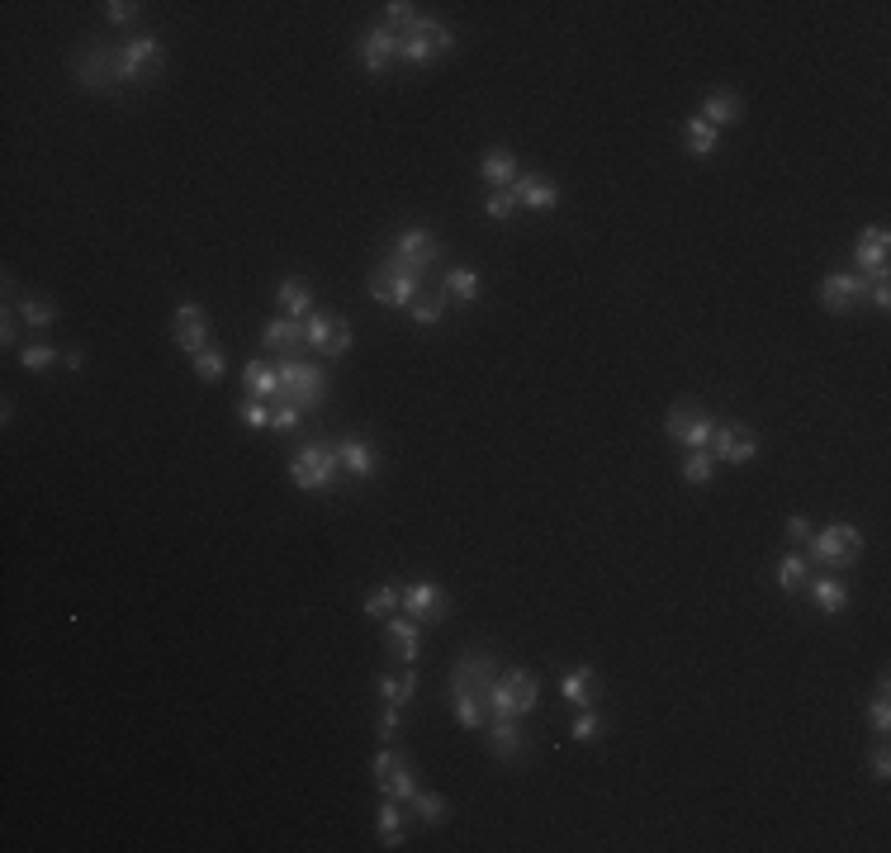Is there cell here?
<instances>
[{
    "label": "cell",
    "instance_id": "32",
    "mask_svg": "<svg viewBox=\"0 0 891 853\" xmlns=\"http://www.w3.org/2000/svg\"><path fill=\"white\" fill-rule=\"evenodd\" d=\"M683 147H688L692 157H711L721 147V128H711L702 114H692L688 124H683Z\"/></svg>",
    "mask_w": 891,
    "mask_h": 853
},
{
    "label": "cell",
    "instance_id": "10",
    "mask_svg": "<svg viewBox=\"0 0 891 853\" xmlns=\"http://www.w3.org/2000/svg\"><path fill=\"white\" fill-rule=\"evenodd\" d=\"M162 72H166V53L152 34L119 43V81L124 86H152V81H162Z\"/></svg>",
    "mask_w": 891,
    "mask_h": 853
},
{
    "label": "cell",
    "instance_id": "23",
    "mask_svg": "<svg viewBox=\"0 0 891 853\" xmlns=\"http://www.w3.org/2000/svg\"><path fill=\"white\" fill-rule=\"evenodd\" d=\"M337 455H342V474H351V479H375L380 474V451L370 441H361V436H342Z\"/></svg>",
    "mask_w": 891,
    "mask_h": 853
},
{
    "label": "cell",
    "instance_id": "40",
    "mask_svg": "<svg viewBox=\"0 0 891 853\" xmlns=\"http://www.w3.org/2000/svg\"><path fill=\"white\" fill-rule=\"evenodd\" d=\"M569 735H574L579 745H593V740H602V735H607V721H602V711H598V707H583L579 716H574Z\"/></svg>",
    "mask_w": 891,
    "mask_h": 853
},
{
    "label": "cell",
    "instance_id": "34",
    "mask_svg": "<svg viewBox=\"0 0 891 853\" xmlns=\"http://www.w3.org/2000/svg\"><path fill=\"white\" fill-rule=\"evenodd\" d=\"M408 811H413V816H418L422 825H432V830H437V825H446V820L455 816L451 801L441 797V792H422V787H418V797L408 801Z\"/></svg>",
    "mask_w": 891,
    "mask_h": 853
},
{
    "label": "cell",
    "instance_id": "19",
    "mask_svg": "<svg viewBox=\"0 0 891 853\" xmlns=\"http://www.w3.org/2000/svg\"><path fill=\"white\" fill-rule=\"evenodd\" d=\"M508 195L517 200V209H536V214L560 209V185L550 181V176H536V171H522V176L508 185Z\"/></svg>",
    "mask_w": 891,
    "mask_h": 853
},
{
    "label": "cell",
    "instance_id": "46",
    "mask_svg": "<svg viewBox=\"0 0 891 853\" xmlns=\"http://www.w3.org/2000/svg\"><path fill=\"white\" fill-rule=\"evenodd\" d=\"M105 19H110V24H138V19H143V5H138V0H105Z\"/></svg>",
    "mask_w": 891,
    "mask_h": 853
},
{
    "label": "cell",
    "instance_id": "33",
    "mask_svg": "<svg viewBox=\"0 0 891 853\" xmlns=\"http://www.w3.org/2000/svg\"><path fill=\"white\" fill-rule=\"evenodd\" d=\"M806 579H811V564H806V555H792V550H787V555L773 564V583H778L782 593H801Z\"/></svg>",
    "mask_w": 891,
    "mask_h": 853
},
{
    "label": "cell",
    "instance_id": "29",
    "mask_svg": "<svg viewBox=\"0 0 891 853\" xmlns=\"http://www.w3.org/2000/svg\"><path fill=\"white\" fill-rule=\"evenodd\" d=\"M275 304H280V318H309V313H313V294H309L304 280H280Z\"/></svg>",
    "mask_w": 891,
    "mask_h": 853
},
{
    "label": "cell",
    "instance_id": "1",
    "mask_svg": "<svg viewBox=\"0 0 891 853\" xmlns=\"http://www.w3.org/2000/svg\"><path fill=\"white\" fill-rule=\"evenodd\" d=\"M498 678V659L489 650H465L451 664V711L465 730H484L489 726V688Z\"/></svg>",
    "mask_w": 891,
    "mask_h": 853
},
{
    "label": "cell",
    "instance_id": "6",
    "mask_svg": "<svg viewBox=\"0 0 891 853\" xmlns=\"http://www.w3.org/2000/svg\"><path fill=\"white\" fill-rule=\"evenodd\" d=\"M365 290H370V299H375V304H389V309H408V304H413V299L422 294V275L413 271V266H403L399 256L389 252L380 266L370 271Z\"/></svg>",
    "mask_w": 891,
    "mask_h": 853
},
{
    "label": "cell",
    "instance_id": "24",
    "mask_svg": "<svg viewBox=\"0 0 891 853\" xmlns=\"http://www.w3.org/2000/svg\"><path fill=\"white\" fill-rule=\"evenodd\" d=\"M560 697L564 702H574V707H598V697H602V678L598 669H588V664H579V669H569L560 678Z\"/></svg>",
    "mask_w": 891,
    "mask_h": 853
},
{
    "label": "cell",
    "instance_id": "47",
    "mask_svg": "<svg viewBox=\"0 0 891 853\" xmlns=\"http://www.w3.org/2000/svg\"><path fill=\"white\" fill-rule=\"evenodd\" d=\"M484 214H489V218H498V223H503V218H512V214H517V200H512L508 190H493L489 200H484Z\"/></svg>",
    "mask_w": 891,
    "mask_h": 853
},
{
    "label": "cell",
    "instance_id": "27",
    "mask_svg": "<svg viewBox=\"0 0 891 853\" xmlns=\"http://www.w3.org/2000/svg\"><path fill=\"white\" fill-rule=\"evenodd\" d=\"M304 346V318H271L261 327V351H299Z\"/></svg>",
    "mask_w": 891,
    "mask_h": 853
},
{
    "label": "cell",
    "instance_id": "54",
    "mask_svg": "<svg viewBox=\"0 0 891 853\" xmlns=\"http://www.w3.org/2000/svg\"><path fill=\"white\" fill-rule=\"evenodd\" d=\"M811 522H806V517H787V536H792V541H806V536H811Z\"/></svg>",
    "mask_w": 891,
    "mask_h": 853
},
{
    "label": "cell",
    "instance_id": "28",
    "mask_svg": "<svg viewBox=\"0 0 891 853\" xmlns=\"http://www.w3.org/2000/svg\"><path fill=\"white\" fill-rule=\"evenodd\" d=\"M745 114V100L735 91H711L707 100H702V119H707L711 128H726V124H735Z\"/></svg>",
    "mask_w": 891,
    "mask_h": 853
},
{
    "label": "cell",
    "instance_id": "42",
    "mask_svg": "<svg viewBox=\"0 0 891 853\" xmlns=\"http://www.w3.org/2000/svg\"><path fill=\"white\" fill-rule=\"evenodd\" d=\"M190 361H195V375H200L204 384H214V380H223V370H228V361H223V346H204L200 356H190Z\"/></svg>",
    "mask_w": 891,
    "mask_h": 853
},
{
    "label": "cell",
    "instance_id": "3",
    "mask_svg": "<svg viewBox=\"0 0 891 853\" xmlns=\"http://www.w3.org/2000/svg\"><path fill=\"white\" fill-rule=\"evenodd\" d=\"M275 380H280V399H290L299 413H323L328 408V370L318 361L285 356L275 365Z\"/></svg>",
    "mask_w": 891,
    "mask_h": 853
},
{
    "label": "cell",
    "instance_id": "12",
    "mask_svg": "<svg viewBox=\"0 0 891 853\" xmlns=\"http://www.w3.org/2000/svg\"><path fill=\"white\" fill-rule=\"evenodd\" d=\"M820 304H825V313H835V318H849V313L863 304V294H868V275H858V271H830L825 280H820Z\"/></svg>",
    "mask_w": 891,
    "mask_h": 853
},
{
    "label": "cell",
    "instance_id": "20",
    "mask_svg": "<svg viewBox=\"0 0 891 853\" xmlns=\"http://www.w3.org/2000/svg\"><path fill=\"white\" fill-rule=\"evenodd\" d=\"M887 247H891V233L882 228V223L863 228V233H858V242H854V271L868 275V280L887 275Z\"/></svg>",
    "mask_w": 891,
    "mask_h": 853
},
{
    "label": "cell",
    "instance_id": "22",
    "mask_svg": "<svg viewBox=\"0 0 891 853\" xmlns=\"http://www.w3.org/2000/svg\"><path fill=\"white\" fill-rule=\"evenodd\" d=\"M384 645H389V654H394V659L413 664V659L422 654V621L394 612V617L384 621Z\"/></svg>",
    "mask_w": 891,
    "mask_h": 853
},
{
    "label": "cell",
    "instance_id": "8",
    "mask_svg": "<svg viewBox=\"0 0 891 853\" xmlns=\"http://www.w3.org/2000/svg\"><path fill=\"white\" fill-rule=\"evenodd\" d=\"M451 48H455V34L441 19H427V15H418V24L399 34V62H408V67H432Z\"/></svg>",
    "mask_w": 891,
    "mask_h": 853
},
{
    "label": "cell",
    "instance_id": "48",
    "mask_svg": "<svg viewBox=\"0 0 891 853\" xmlns=\"http://www.w3.org/2000/svg\"><path fill=\"white\" fill-rule=\"evenodd\" d=\"M237 418L247 422V427H271V408H266L261 399H247L242 408H237Z\"/></svg>",
    "mask_w": 891,
    "mask_h": 853
},
{
    "label": "cell",
    "instance_id": "51",
    "mask_svg": "<svg viewBox=\"0 0 891 853\" xmlns=\"http://www.w3.org/2000/svg\"><path fill=\"white\" fill-rule=\"evenodd\" d=\"M394 735H399V707H384V711H380V740L389 745Z\"/></svg>",
    "mask_w": 891,
    "mask_h": 853
},
{
    "label": "cell",
    "instance_id": "5",
    "mask_svg": "<svg viewBox=\"0 0 891 853\" xmlns=\"http://www.w3.org/2000/svg\"><path fill=\"white\" fill-rule=\"evenodd\" d=\"M489 716H512V721H522L527 711H536V702H541V678L531 669H503L498 678H493V688H489Z\"/></svg>",
    "mask_w": 891,
    "mask_h": 853
},
{
    "label": "cell",
    "instance_id": "2",
    "mask_svg": "<svg viewBox=\"0 0 891 853\" xmlns=\"http://www.w3.org/2000/svg\"><path fill=\"white\" fill-rule=\"evenodd\" d=\"M863 531L849 527V522H830V527H820L806 536V564H816L820 574H844V569H854L863 560Z\"/></svg>",
    "mask_w": 891,
    "mask_h": 853
},
{
    "label": "cell",
    "instance_id": "53",
    "mask_svg": "<svg viewBox=\"0 0 891 853\" xmlns=\"http://www.w3.org/2000/svg\"><path fill=\"white\" fill-rule=\"evenodd\" d=\"M873 309H882V313L891 309V290H887V275H877V280H873Z\"/></svg>",
    "mask_w": 891,
    "mask_h": 853
},
{
    "label": "cell",
    "instance_id": "18",
    "mask_svg": "<svg viewBox=\"0 0 891 853\" xmlns=\"http://www.w3.org/2000/svg\"><path fill=\"white\" fill-rule=\"evenodd\" d=\"M171 342L181 346L185 356H200L204 346H209V318H204L200 304H176V313H171Z\"/></svg>",
    "mask_w": 891,
    "mask_h": 853
},
{
    "label": "cell",
    "instance_id": "4",
    "mask_svg": "<svg viewBox=\"0 0 891 853\" xmlns=\"http://www.w3.org/2000/svg\"><path fill=\"white\" fill-rule=\"evenodd\" d=\"M290 484L304 493H323L342 484V455L332 441H304L290 455Z\"/></svg>",
    "mask_w": 891,
    "mask_h": 853
},
{
    "label": "cell",
    "instance_id": "43",
    "mask_svg": "<svg viewBox=\"0 0 891 853\" xmlns=\"http://www.w3.org/2000/svg\"><path fill=\"white\" fill-rule=\"evenodd\" d=\"M299 422H304V413H299L290 399H275V408H271V432L290 436V432H299Z\"/></svg>",
    "mask_w": 891,
    "mask_h": 853
},
{
    "label": "cell",
    "instance_id": "7",
    "mask_svg": "<svg viewBox=\"0 0 891 853\" xmlns=\"http://www.w3.org/2000/svg\"><path fill=\"white\" fill-rule=\"evenodd\" d=\"M72 72L81 81V91L91 95H110L119 91L124 81H119V43H86V48H76L72 57Z\"/></svg>",
    "mask_w": 891,
    "mask_h": 853
},
{
    "label": "cell",
    "instance_id": "13",
    "mask_svg": "<svg viewBox=\"0 0 891 853\" xmlns=\"http://www.w3.org/2000/svg\"><path fill=\"white\" fill-rule=\"evenodd\" d=\"M399 612H403V617H413V621H422V626H437V621L451 612V593H446L441 583H432V579H418V583H408V588H403Z\"/></svg>",
    "mask_w": 891,
    "mask_h": 853
},
{
    "label": "cell",
    "instance_id": "14",
    "mask_svg": "<svg viewBox=\"0 0 891 853\" xmlns=\"http://www.w3.org/2000/svg\"><path fill=\"white\" fill-rule=\"evenodd\" d=\"M356 62H361L370 76H384L394 62H399V34L389 24H370L356 38Z\"/></svg>",
    "mask_w": 891,
    "mask_h": 853
},
{
    "label": "cell",
    "instance_id": "26",
    "mask_svg": "<svg viewBox=\"0 0 891 853\" xmlns=\"http://www.w3.org/2000/svg\"><path fill=\"white\" fill-rule=\"evenodd\" d=\"M806 593H811V602H816L825 617H835V612L849 607V588H844V579H835V574H811V579H806Z\"/></svg>",
    "mask_w": 891,
    "mask_h": 853
},
{
    "label": "cell",
    "instance_id": "16",
    "mask_svg": "<svg viewBox=\"0 0 891 853\" xmlns=\"http://www.w3.org/2000/svg\"><path fill=\"white\" fill-rule=\"evenodd\" d=\"M707 451L716 455V460H726V465H749V460L759 455V432L745 427V422H716Z\"/></svg>",
    "mask_w": 891,
    "mask_h": 853
},
{
    "label": "cell",
    "instance_id": "11",
    "mask_svg": "<svg viewBox=\"0 0 891 853\" xmlns=\"http://www.w3.org/2000/svg\"><path fill=\"white\" fill-rule=\"evenodd\" d=\"M664 432H669V441H678V446H711V432H716V418H711L702 403H673L669 413H664Z\"/></svg>",
    "mask_w": 891,
    "mask_h": 853
},
{
    "label": "cell",
    "instance_id": "52",
    "mask_svg": "<svg viewBox=\"0 0 891 853\" xmlns=\"http://www.w3.org/2000/svg\"><path fill=\"white\" fill-rule=\"evenodd\" d=\"M15 337H19V313H15V309H5V323H0V342L15 346Z\"/></svg>",
    "mask_w": 891,
    "mask_h": 853
},
{
    "label": "cell",
    "instance_id": "30",
    "mask_svg": "<svg viewBox=\"0 0 891 853\" xmlns=\"http://www.w3.org/2000/svg\"><path fill=\"white\" fill-rule=\"evenodd\" d=\"M380 697H384V707H408L413 697H418V673H413V664H408V673H384L380 678Z\"/></svg>",
    "mask_w": 891,
    "mask_h": 853
},
{
    "label": "cell",
    "instance_id": "31",
    "mask_svg": "<svg viewBox=\"0 0 891 853\" xmlns=\"http://www.w3.org/2000/svg\"><path fill=\"white\" fill-rule=\"evenodd\" d=\"M242 389H247V399H280V380H275V365H261V361H247L242 370Z\"/></svg>",
    "mask_w": 891,
    "mask_h": 853
},
{
    "label": "cell",
    "instance_id": "55",
    "mask_svg": "<svg viewBox=\"0 0 891 853\" xmlns=\"http://www.w3.org/2000/svg\"><path fill=\"white\" fill-rule=\"evenodd\" d=\"M62 361H67V370H81V365H86V351H81V346H67Z\"/></svg>",
    "mask_w": 891,
    "mask_h": 853
},
{
    "label": "cell",
    "instance_id": "25",
    "mask_svg": "<svg viewBox=\"0 0 891 853\" xmlns=\"http://www.w3.org/2000/svg\"><path fill=\"white\" fill-rule=\"evenodd\" d=\"M479 176H484L493 190H508V185L522 176V162H517L512 147H489V152L479 157Z\"/></svg>",
    "mask_w": 891,
    "mask_h": 853
},
{
    "label": "cell",
    "instance_id": "44",
    "mask_svg": "<svg viewBox=\"0 0 891 853\" xmlns=\"http://www.w3.org/2000/svg\"><path fill=\"white\" fill-rule=\"evenodd\" d=\"M384 24H389L394 34L413 29V24H418V5H408V0H389V5H384Z\"/></svg>",
    "mask_w": 891,
    "mask_h": 853
},
{
    "label": "cell",
    "instance_id": "50",
    "mask_svg": "<svg viewBox=\"0 0 891 853\" xmlns=\"http://www.w3.org/2000/svg\"><path fill=\"white\" fill-rule=\"evenodd\" d=\"M868 773H873L877 782H887V778H891V754H887V745H877L873 754H868Z\"/></svg>",
    "mask_w": 891,
    "mask_h": 853
},
{
    "label": "cell",
    "instance_id": "45",
    "mask_svg": "<svg viewBox=\"0 0 891 853\" xmlns=\"http://www.w3.org/2000/svg\"><path fill=\"white\" fill-rule=\"evenodd\" d=\"M57 356H62L57 346H48V342H29L24 351H19V365H24V370H48V365L57 361Z\"/></svg>",
    "mask_w": 891,
    "mask_h": 853
},
{
    "label": "cell",
    "instance_id": "38",
    "mask_svg": "<svg viewBox=\"0 0 891 853\" xmlns=\"http://www.w3.org/2000/svg\"><path fill=\"white\" fill-rule=\"evenodd\" d=\"M399 602H403V588L399 583H384V588H375V593H365V617H375V621H389L394 612H399Z\"/></svg>",
    "mask_w": 891,
    "mask_h": 853
},
{
    "label": "cell",
    "instance_id": "15",
    "mask_svg": "<svg viewBox=\"0 0 891 853\" xmlns=\"http://www.w3.org/2000/svg\"><path fill=\"white\" fill-rule=\"evenodd\" d=\"M304 346H313V351H323L328 361H337V356L351 351V323L337 318V313H309V318H304Z\"/></svg>",
    "mask_w": 891,
    "mask_h": 853
},
{
    "label": "cell",
    "instance_id": "39",
    "mask_svg": "<svg viewBox=\"0 0 891 853\" xmlns=\"http://www.w3.org/2000/svg\"><path fill=\"white\" fill-rule=\"evenodd\" d=\"M408 318L418 327H437L441 318H446V290L441 294H418L413 304H408Z\"/></svg>",
    "mask_w": 891,
    "mask_h": 853
},
{
    "label": "cell",
    "instance_id": "37",
    "mask_svg": "<svg viewBox=\"0 0 891 853\" xmlns=\"http://www.w3.org/2000/svg\"><path fill=\"white\" fill-rule=\"evenodd\" d=\"M19 313V323H29V327H53L57 323V304L53 299H43V294H24L15 304Z\"/></svg>",
    "mask_w": 891,
    "mask_h": 853
},
{
    "label": "cell",
    "instance_id": "17",
    "mask_svg": "<svg viewBox=\"0 0 891 853\" xmlns=\"http://www.w3.org/2000/svg\"><path fill=\"white\" fill-rule=\"evenodd\" d=\"M394 256H399L403 266H413L418 275H427L441 261V242L432 228H403V233L394 237Z\"/></svg>",
    "mask_w": 891,
    "mask_h": 853
},
{
    "label": "cell",
    "instance_id": "35",
    "mask_svg": "<svg viewBox=\"0 0 891 853\" xmlns=\"http://www.w3.org/2000/svg\"><path fill=\"white\" fill-rule=\"evenodd\" d=\"M446 294H451L455 304H474V299L484 294V280H479L474 266H451V271H446Z\"/></svg>",
    "mask_w": 891,
    "mask_h": 853
},
{
    "label": "cell",
    "instance_id": "41",
    "mask_svg": "<svg viewBox=\"0 0 891 853\" xmlns=\"http://www.w3.org/2000/svg\"><path fill=\"white\" fill-rule=\"evenodd\" d=\"M683 479H688V484H711V479H716V455H711L707 446H697V451L683 460Z\"/></svg>",
    "mask_w": 891,
    "mask_h": 853
},
{
    "label": "cell",
    "instance_id": "36",
    "mask_svg": "<svg viewBox=\"0 0 891 853\" xmlns=\"http://www.w3.org/2000/svg\"><path fill=\"white\" fill-rule=\"evenodd\" d=\"M380 839H384V849H403V844H408V839H403V801H394V797L380 801Z\"/></svg>",
    "mask_w": 891,
    "mask_h": 853
},
{
    "label": "cell",
    "instance_id": "9",
    "mask_svg": "<svg viewBox=\"0 0 891 853\" xmlns=\"http://www.w3.org/2000/svg\"><path fill=\"white\" fill-rule=\"evenodd\" d=\"M370 778L380 782V792L384 797H394V801H408L418 797V768H413V754L408 749H394V745H384L375 759H370Z\"/></svg>",
    "mask_w": 891,
    "mask_h": 853
},
{
    "label": "cell",
    "instance_id": "21",
    "mask_svg": "<svg viewBox=\"0 0 891 853\" xmlns=\"http://www.w3.org/2000/svg\"><path fill=\"white\" fill-rule=\"evenodd\" d=\"M484 735H489V749H493V759L498 763H512V759L527 754V730L517 726L512 716H489Z\"/></svg>",
    "mask_w": 891,
    "mask_h": 853
},
{
    "label": "cell",
    "instance_id": "49",
    "mask_svg": "<svg viewBox=\"0 0 891 853\" xmlns=\"http://www.w3.org/2000/svg\"><path fill=\"white\" fill-rule=\"evenodd\" d=\"M868 726H873V730H891V702H887V692H877V697H873V707H868Z\"/></svg>",
    "mask_w": 891,
    "mask_h": 853
}]
</instances>
